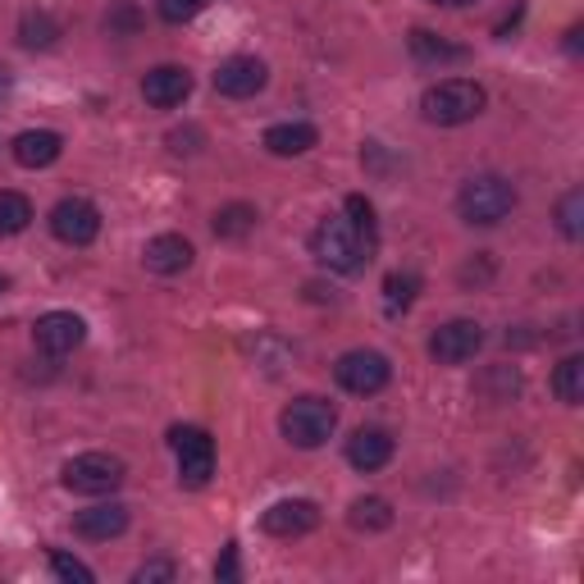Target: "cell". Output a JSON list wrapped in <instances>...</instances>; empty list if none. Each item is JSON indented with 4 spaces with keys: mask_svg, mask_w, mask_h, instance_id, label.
Returning <instances> with one entry per match:
<instances>
[{
    "mask_svg": "<svg viewBox=\"0 0 584 584\" xmlns=\"http://www.w3.org/2000/svg\"><path fill=\"white\" fill-rule=\"evenodd\" d=\"M484 106H488V91L475 78H443L420 97V114L429 119V124H439V129L471 124V119L484 114Z\"/></svg>",
    "mask_w": 584,
    "mask_h": 584,
    "instance_id": "1",
    "label": "cell"
},
{
    "mask_svg": "<svg viewBox=\"0 0 584 584\" xmlns=\"http://www.w3.org/2000/svg\"><path fill=\"white\" fill-rule=\"evenodd\" d=\"M371 242H365L348 220H320L316 229H311V256L324 265V269H333V274H361L365 265H371Z\"/></svg>",
    "mask_w": 584,
    "mask_h": 584,
    "instance_id": "2",
    "label": "cell"
},
{
    "mask_svg": "<svg viewBox=\"0 0 584 584\" xmlns=\"http://www.w3.org/2000/svg\"><path fill=\"white\" fill-rule=\"evenodd\" d=\"M456 210H461V220H466V224L494 229V224H503L507 214L516 210V188L503 174H475V178L461 183Z\"/></svg>",
    "mask_w": 584,
    "mask_h": 584,
    "instance_id": "3",
    "label": "cell"
},
{
    "mask_svg": "<svg viewBox=\"0 0 584 584\" xmlns=\"http://www.w3.org/2000/svg\"><path fill=\"white\" fill-rule=\"evenodd\" d=\"M279 429H284V439H288L293 448L311 452V448H324V443L333 439V429H338V411H333V403H324V397L306 393V397H297V403H288V407H284Z\"/></svg>",
    "mask_w": 584,
    "mask_h": 584,
    "instance_id": "4",
    "label": "cell"
},
{
    "mask_svg": "<svg viewBox=\"0 0 584 584\" xmlns=\"http://www.w3.org/2000/svg\"><path fill=\"white\" fill-rule=\"evenodd\" d=\"M59 480H65L69 494L106 498V494H114V488L129 480V466L119 456H110V452H82V456L65 461V475H59Z\"/></svg>",
    "mask_w": 584,
    "mask_h": 584,
    "instance_id": "5",
    "label": "cell"
},
{
    "mask_svg": "<svg viewBox=\"0 0 584 584\" xmlns=\"http://www.w3.org/2000/svg\"><path fill=\"white\" fill-rule=\"evenodd\" d=\"M169 448L178 456V480L188 488H206L210 475H214V443L206 429L197 425H174L169 429Z\"/></svg>",
    "mask_w": 584,
    "mask_h": 584,
    "instance_id": "6",
    "label": "cell"
},
{
    "mask_svg": "<svg viewBox=\"0 0 584 584\" xmlns=\"http://www.w3.org/2000/svg\"><path fill=\"white\" fill-rule=\"evenodd\" d=\"M333 379L343 384L348 393H356V397H375V393H384V388H388L393 365H388V356H384V352L356 348V352H343V356H338Z\"/></svg>",
    "mask_w": 584,
    "mask_h": 584,
    "instance_id": "7",
    "label": "cell"
},
{
    "mask_svg": "<svg viewBox=\"0 0 584 584\" xmlns=\"http://www.w3.org/2000/svg\"><path fill=\"white\" fill-rule=\"evenodd\" d=\"M480 348H484V324L475 320H448L429 338V356L439 365H466L480 356Z\"/></svg>",
    "mask_w": 584,
    "mask_h": 584,
    "instance_id": "8",
    "label": "cell"
},
{
    "mask_svg": "<svg viewBox=\"0 0 584 584\" xmlns=\"http://www.w3.org/2000/svg\"><path fill=\"white\" fill-rule=\"evenodd\" d=\"M51 233L59 242H69V247H87V242H97V233H101V210L82 197H65L51 210Z\"/></svg>",
    "mask_w": 584,
    "mask_h": 584,
    "instance_id": "9",
    "label": "cell"
},
{
    "mask_svg": "<svg viewBox=\"0 0 584 584\" xmlns=\"http://www.w3.org/2000/svg\"><path fill=\"white\" fill-rule=\"evenodd\" d=\"M265 82H269V69H265V59H256V55H233V59H224V65L214 69V91L229 97V101L256 97V91H265Z\"/></svg>",
    "mask_w": 584,
    "mask_h": 584,
    "instance_id": "10",
    "label": "cell"
},
{
    "mask_svg": "<svg viewBox=\"0 0 584 584\" xmlns=\"http://www.w3.org/2000/svg\"><path fill=\"white\" fill-rule=\"evenodd\" d=\"M320 526V507L311 498H284L274 503L265 516H261V530L274 535V539H301Z\"/></svg>",
    "mask_w": 584,
    "mask_h": 584,
    "instance_id": "11",
    "label": "cell"
},
{
    "mask_svg": "<svg viewBox=\"0 0 584 584\" xmlns=\"http://www.w3.org/2000/svg\"><path fill=\"white\" fill-rule=\"evenodd\" d=\"M82 338H87V324H82V316H74V311H46V316H37V324H33V343H37L46 356H65V352L82 348Z\"/></svg>",
    "mask_w": 584,
    "mask_h": 584,
    "instance_id": "12",
    "label": "cell"
},
{
    "mask_svg": "<svg viewBox=\"0 0 584 584\" xmlns=\"http://www.w3.org/2000/svg\"><path fill=\"white\" fill-rule=\"evenodd\" d=\"M142 97L156 110H174V106H183L192 97V74L183 65H156L142 78Z\"/></svg>",
    "mask_w": 584,
    "mask_h": 584,
    "instance_id": "13",
    "label": "cell"
},
{
    "mask_svg": "<svg viewBox=\"0 0 584 584\" xmlns=\"http://www.w3.org/2000/svg\"><path fill=\"white\" fill-rule=\"evenodd\" d=\"M393 452H397L393 434H388V429H375V425L371 429H356V434L348 439V461H352L356 471H365V475L384 471L388 461H393Z\"/></svg>",
    "mask_w": 584,
    "mask_h": 584,
    "instance_id": "14",
    "label": "cell"
},
{
    "mask_svg": "<svg viewBox=\"0 0 584 584\" xmlns=\"http://www.w3.org/2000/svg\"><path fill=\"white\" fill-rule=\"evenodd\" d=\"M74 530L91 543H106V539H119L129 530V507L124 503H97L74 516Z\"/></svg>",
    "mask_w": 584,
    "mask_h": 584,
    "instance_id": "15",
    "label": "cell"
},
{
    "mask_svg": "<svg viewBox=\"0 0 584 584\" xmlns=\"http://www.w3.org/2000/svg\"><path fill=\"white\" fill-rule=\"evenodd\" d=\"M192 242L183 238V233H161V238H151L146 242V252H142V265L151 274H183L192 265Z\"/></svg>",
    "mask_w": 584,
    "mask_h": 584,
    "instance_id": "16",
    "label": "cell"
},
{
    "mask_svg": "<svg viewBox=\"0 0 584 584\" xmlns=\"http://www.w3.org/2000/svg\"><path fill=\"white\" fill-rule=\"evenodd\" d=\"M59 151H65V137H59L55 129H27L14 137V161L23 169H46L59 161Z\"/></svg>",
    "mask_w": 584,
    "mask_h": 584,
    "instance_id": "17",
    "label": "cell"
},
{
    "mask_svg": "<svg viewBox=\"0 0 584 584\" xmlns=\"http://www.w3.org/2000/svg\"><path fill=\"white\" fill-rule=\"evenodd\" d=\"M311 146H320V129L316 124H274L265 129V151L279 161H293V156H306Z\"/></svg>",
    "mask_w": 584,
    "mask_h": 584,
    "instance_id": "18",
    "label": "cell"
},
{
    "mask_svg": "<svg viewBox=\"0 0 584 584\" xmlns=\"http://www.w3.org/2000/svg\"><path fill=\"white\" fill-rule=\"evenodd\" d=\"M407 46H411V55L420 59V65H452V59H466V46H452L439 33H429V27H416V33L407 37Z\"/></svg>",
    "mask_w": 584,
    "mask_h": 584,
    "instance_id": "19",
    "label": "cell"
},
{
    "mask_svg": "<svg viewBox=\"0 0 584 584\" xmlns=\"http://www.w3.org/2000/svg\"><path fill=\"white\" fill-rule=\"evenodd\" d=\"M256 206H247V201H229V206H220L214 210V238H229V242H238V238H247L252 229H256Z\"/></svg>",
    "mask_w": 584,
    "mask_h": 584,
    "instance_id": "20",
    "label": "cell"
},
{
    "mask_svg": "<svg viewBox=\"0 0 584 584\" xmlns=\"http://www.w3.org/2000/svg\"><path fill=\"white\" fill-rule=\"evenodd\" d=\"M19 42H23L27 51H51V46L59 42V23H55L46 10H27V14L19 19Z\"/></svg>",
    "mask_w": 584,
    "mask_h": 584,
    "instance_id": "21",
    "label": "cell"
},
{
    "mask_svg": "<svg viewBox=\"0 0 584 584\" xmlns=\"http://www.w3.org/2000/svg\"><path fill=\"white\" fill-rule=\"evenodd\" d=\"M552 393H558L562 407H580L584 403V356H566L558 371H552Z\"/></svg>",
    "mask_w": 584,
    "mask_h": 584,
    "instance_id": "22",
    "label": "cell"
},
{
    "mask_svg": "<svg viewBox=\"0 0 584 584\" xmlns=\"http://www.w3.org/2000/svg\"><path fill=\"white\" fill-rule=\"evenodd\" d=\"M348 520H352V530L379 535V530L393 526V503H388V498H356L352 511H348Z\"/></svg>",
    "mask_w": 584,
    "mask_h": 584,
    "instance_id": "23",
    "label": "cell"
},
{
    "mask_svg": "<svg viewBox=\"0 0 584 584\" xmlns=\"http://www.w3.org/2000/svg\"><path fill=\"white\" fill-rule=\"evenodd\" d=\"M27 224H33V201H27L23 192H0V233H23Z\"/></svg>",
    "mask_w": 584,
    "mask_h": 584,
    "instance_id": "24",
    "label": "cell"
},
{
    "mask_svg": "<svg viewBox=\"0 0 584 584\" xmlns=\"http://www.w3.org/2000/svg\"><path fill=\"white\" fill-rule=\"evenodd\" d=\"M416 293H420L416 274H388V279H384V311L388 316H403L407 306L416 301Z\"/></svg>",
    "mask_w": 584,
    "mask_h": 584,
    "instance_id": "25",
    "label": "cell"
},
{
    "mask_svg": "<svg viewBox=\"0 0 584 584\" xmlns=\"http://www.w3.org/2000/svg\"><path fill=\"white\" fill-rule=\"evenodd\" d=\"M343 210H348V224L365 238V242H371V247H375V242H379V224H375V206L371 201H365L361 192H352L348 201H343Z\"/></svg>",
    "mask_w": 584,
    "mask_h": 584,
    "instance_id": "26",
    "label": "cell"
},
{
    "mask_svg": "<svg viewBox=\"0 0 584 584\" xmlns=\"http://www.w3.org/2000/svg\"><path fill=\"white\" fill-rule=\"evenodd\" d=\"M558 229H562V238H580L584 233V192L580 188H571L562 201H558Z\"/></svg>",
    "mask_w": 584,
    "mask_h": 584,
    "instance_id": "27",
    "label": "cell"
},
{
    "mask_svg": "<svg viewBox=\"0 0 584 584\" xmlns=\"http://www.w3.org/2000/svg\"><path fill=\"white\" fill-rule=\"evenodd\" d=\"M51 571L59 575V580H69V584H91L97 580V571H91L87 562H78V558H69V552H51Z\"/></svg>",
    "mask_w": 584,
    "mask_h": 584,
    "instance_id": "28",
    "label": "cell"
},
{
    "mask_svg": "<svg viewBox=\"0 0 584 584\" xmlns=\"http://www.w3.org/2000/svg\"><path fill=\"white\" fill-rule=\"evenodd\" d=\"M206 10V0H156V14L165 19V23H188V19H197Z\"/></svg>",
    "mask_w": 584,
    "mask_h": 584,
    "instance_id": "29",
    "label": "cell"
},
{
    "mask_svg": "<svg viewBox=\"0 0 584 584\" xmlns=\"http://www.w3.org/2000/svg\"><path fill=\"white\" fill-rule=\"evenodd\" d=\"M197 142H206L201 129H174L169 133V151H174V156H192V151H201Z\"/></svg>",
    "mask_w": 584,
    "mask_h": 584,
    "instance_id": "30",
    "label": "cell"
},
{
    "mask_svg": "<svg viewBox=\"0 0 584 584\" xmlns=\"http://www.w3.org/2000/svg\"><path fill=\"white\" fill-rule=\"evenodd\" d=\"M133 580H137V584H151V580H178V566H174V562H146V566L133 571Z\"/></svg>",
    "mask_w": 584,
    "mask_h": 584,
    "instance_id": "31",
    "label": "cell"
},
{
    "mask_svg": "<svg viewBox=\"0 0 584 584\" xmlns=\"http://www.w3.org/2000/svg\"><path fill=\"white\" fill-rule=\"evenodd\" d=\"M242 571H238V548L229 543L224 552H220V562H214V580H224V584H233Z\"/></svg>",
    "mask_w": 584,
    "mask_h": 584,
    "instance_id": "32",
    "label": "cell"
},
{
    "mask_svg": "<svg viewBox=\"0 0 584 584\" xmlns=\"http://www.w3.org/2000/svg\"><path fill=\"white\" fill-rule=\"evenodd\" d=\"M10 87H14V74H10L5 65H0V101H5V97H10Z\"/></svg>",
    "mask_w": 584,
    "mask_h": 584,
    "instance_id": "33",
    "label": "cell"
},
{
    "mask_svg": "<svg viewBox=\"0 0 584 584\" xmlns=\"http://www.w3.org/2000/svg\"><path fill=\"white\" fill-rule=\"evenodd\" d=\"M429 5H443V10H461V5H475V0H429Z\"/></svg>",
    "mask_w": 584,
    "mask_h": 584,
    "instance_id": "34",
    "label": "cell"
},
{
    "mask_svg": "<svg viewBox=\"0 0 584 584\" xmlns=\"http://www.w3.org/2000/svg\"><path fill=\"white\" fill-rule=\"evenodd\" d=\"M5 288H10V284H5V279H0V293H5Z\"/></svg>",
    "mask_w": 584,
    "mask_h": 584,
    "instance_id": "35",
    "label": "cell"
}]
</instances>
